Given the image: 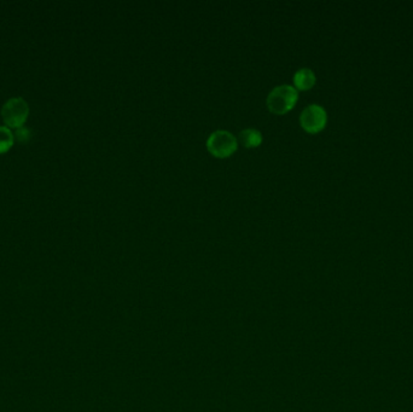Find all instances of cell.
Here are the masks:
<instances>
[{
  "mask_svg": "<svg viewBox=\"0 0 413 412\" xmlns=\"http://www.w3.org/2000/svg\"><path fill=\"white\" fill-rule=\"evenodd\" d=\"M30 116V106L22 97L10 98L1 108V118L5 126L11 128L22 127Z\"/></svg>",
  "mask_w": 413,
  "mask_h": 412,
  "instance_id": "6da1fadb",
  "label": "cell"
},
{
  "mask_svg": "<svg viewBox=\"0 0 413 412\" xmlns=\"http://www.w3.org/2000/svg\"><path fill=\"white\" fill-rule=\"evenodd\" d=\"M239 139L241 144L244 145L246 148H255L261 144L262 136L261 132L255 128H246L239 132Z\"/></svg>",
  "mask_w": 413,
  "mask_h": 412,
  "instance_id": "8992f818",
  "label": "cell"
},
{
  "mask_svg": "<svg viewBox=\"0 0 413 412\" xmlns=\"http://www.w3.org/2000/svg\"><path fill=\"white\" fill-rule=\"evenodd\" d=\"M298 91L293 86H276L267 96V106L274 114H286L298 102Z\"/></svg>",
  "mask_w": 413,
  "mask_h": 412,
  "instance_id": "7a4b0ae2",
  "label": "cell"
},
{
  "mask_svg": "<svg viewBox=\"0 0 413 412\" xmlns=\"http://www.w3.org/2000/svg\"><path fill=\"white\" fill-rule=\"evenodd\" d=\"M328 123V114L319 104H310L300 115V123L308 133H318Z\"/></svg>",
  "mask_w": 413,
  "mask_h": 412,
  "instance_id": "277c9868",
  "label": "cell"
},
{
  "mask_svg": "<svg viewBox=\"0 0 413 412\" xmlns=\"http://www.w3.org/2000/svg\"><path fill=\"white\" fill-rule=\"evenodd\" d=\"M15 136L13 131L6 126H0V155L8 153L13 148Z\"/></svg>",
  "mask_w": 413,
  "mask_h": 412,
  "instance_id": "52a82bcc",
  "label": "cell"
},
{
  "mask_svg": "<svg viewBox=\"0 0 413 412\" xmlns=\"http://www.w3.org/2000/svg\"><path fill=\"white\" fill-rule=\"evenodd\" d=\"M13 136L16 138V141L21 142V143H26V142L30 141V138H32V132H30V128L22 126V127L18 128V130L15 131Z\"/></svg>",
  "mask_w": 413,
  "mask_h": 412,
  "instance_id": "ba28073f",
  "label": "cell"
},
{
  "mask_svg": "<svg viewBox=\"0 0 413 412\" xmlns=\"http://www.w3.org/2000/svg\"><path fill=\"white\" fill-rule=\"evenodd\" d=\"M294 84L298 89L303 91L312 89L315 84L314 73L310 68L298 69V72L295 73Z\"/></svg>",
  "mask_w": 413,
  "mask_h": 412,
  "instance_id": "5b68a950",
  "label": "cell"
},
{
  "mask_svg": "<svg viewBox=\"0 0 413 412\" xmlns=\"http://www.w3.org/2000/svg\"><path fill=\"white\" fill-rule=\"evenodd\" d=\"M237 139L231 132L225 130L214 131L207 139V149L217 158H227L237 149Z\"/></svg>",
  "mask_w": 413,
  "mask_h": 412,
  "instance_id": "3957f363",
  "label": "cell"
}]
</instances>
